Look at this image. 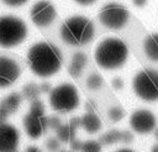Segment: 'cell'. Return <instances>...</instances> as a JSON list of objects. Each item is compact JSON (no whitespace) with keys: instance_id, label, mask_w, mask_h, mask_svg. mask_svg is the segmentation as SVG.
<instances>
[{"instance_id":"obj_1","label":"cell","mask_w":158,"mask_h":152,"mask_svg":"<svg viewBox=\"0 0 158 152\" xmlns=\"http://www.w3.org/2000/svg\"><path fill=\"white\" fill-rule=\"evenodd\" d=\"M63 56L60 49L47 41L32 44L27 52V63L32 73L41 78L54 75L62 67Z\"/></svg>"},{"instance_id":"obj_2","label":"cell","mask_w":158,"mask_h":152,"mask_svg":"<svg viewBox=\"0 0 158 152\" xmlns=\"http://www.w3.org/2000/svg\"><path fill=\"white\" fill-rule=\"evenodd\" d=\"M128 58V48L126 43L117 37H106L101 40L94 51L96 64L105 70H115L121 68Z\"/></svg>"},{"instance_id":"obj_3","label":"cell","mask_w":158,"mask_h":152,"mask_svg":"<svg viewBox=\"0 0 158 152\" xmlns=\"http://www.w3.org/2000/svg\"><path fill=\"white\" fill-rule=\"evenodd\" d=\"M59 35L64 43L73 47H81L93 41L95 36V26L86 16L74 15L64 20Z\"/></svg>"},{"instance_id":"obj_4","label":"cell","mask_w":158,"mask_h":152,"mask_svg":"<svg viewBox=\"0 0 158 152\" xmlns=\"http://www.w3.org/2000/svg\"><path fill=\"white\" fill-rule=\"evenodd\" d=\"M27 37V25L15 15L0 16V47L12 48Z\"/></svg>"},{"instance_id":"obj_5","label":"cell","mask_w":158,"mask_h":152,"mask_svg":"<svg viewBox=\"0 0 158 152\" xmlns=\"http://www.w3.org/2000/svg\"><path fill=\"white\" fill-rule=\"evenodd\" d=\"M49 106L59 114H69L74 111L80 103V95L75 85L72 83H62L49 91Z\"/></svg>"},{"instance_id":"obj_6","label":"cell","mask_w":158,"mask_h":152,"mask_svg":"<svg viewBox=\"0 0 158 152\" xmlns=\"http://www.w3.org/2000/svg\"><path fill=\"white\" fill-rule=\"evenodd\" d=\"M132 89L135 94L143 101L158 100V70L142 69L132 79Z\"/></svg>"},{"instance_id":"obj_7","label":"cell","mask_w":158,"mask_h":152,"mask_svg":"<svg viewBox=\"0 0 158 152\" xmlns=\"http://www.w3.org/2000/svg\"><path fill=\"white\" fill-rule=\"evenodd\" d=\"M98 19L104 27L117 31L126 26L130 19V12L118 2H107L100 9Z\"/></svg>"},{"instance_id":"obj_8","label":"cell","mask_w":158,"mask_h":152,"mask_svg":"<svg viewBox=\"0 0 158 152\" xmlns=\"http://www.w3.org/2000/svg\"><path fill=\"white\" fill-rule=\"evenodd\" d=\"M30 17L35 26L40 28L48 27L57 17L54 5L48 0H40L35 2L30 10Z\"/></svg>"},{"instance_id":"obj_9","label":"cell","mask_w":158,"mask_h":152,"mask_svg":"<svg viewBox=\"0 0 158 152\" xmlns=\"http://www.w3.org/2000/svg\"><path fill=\"white\" fill-rule=\"evenodd\" d=\"M130 126L135 132L139 135L151 133L157 126L156 115L147 109H138L131 114Z\"/></svg>"},{"instance_id":"obj_10","label":"cell","mask_w":158,"mask_h":152,"mask_svg":"<svg viewBox=\"0 0 158 152\" xmlns=\"http://www.w3.org/2000/svg\"><path fill=\"white\" fill-rule=\"evenodd\" d=\"M21 75V65L12 57L0 56V88L12 85Z\"/></svg>"},{"instance_id":"obj_11","label":"cell","mask_w":158,"mask_h":152,"mask_svg":"<svg viewBox=\"0 0 158 152\" xmlns=\"http://www.w3.org/2000/svg\"><path fill=\"white\" fill-rule=\"evenodd\" d=\"M22 125L26 135L32 140H37L41 136H43L48 129L47 116L44 114H36L31 111H28L23 116Z\"/></svg>"},{"instance_id":"obj_12","label":"cell","mask_w":158,"mask_h":152,"mask_svg":"<svg viewBox=\"0 0 158 152\" xmlns=\"http://www.w3.org/2000/svg\"><path fill=\"white\" fill-rule=\"evenodd\" d=\"M20 142L19 130L7 122L0 124V152H14Z\"/></svg>"},{"instance_id":"obj_13","label":"cell","mask_w":158,"mask_h":152,"mask_svg":"<svg viewBox=\"0 0 158 152\" xmlns=\"http://www.w3.org/2000/svg\"><path fill=\"white\" fill-rule=\"evenodd\" d=\"M21 103H22V95L20 93L16 91L10 93L0 101V110L9 117L10 115L15 114L19 110Z\"/></svg>"},{"instance_id":"obj_14","label":"cell","mask_w":158,"mask_h":152,"mask_svg":"<svg viewBox=\"0 0 158 152\" xmlns=\"http://www.w3.org/2000/svg\"><path fill=\"white\" fill-rule=\"evenodd\" d=\"M88 63V57L84 52L79 51L72 56L70 63L68 64V73L73 78H79Z\"/></svg>"},{"instance_id":"obj_15","label":"cell","mask_w":158,"mask_h":152,"mask_svg":"<svg viewBox=\"0 0 158 152\" xmlns=\"http://www.w3.org/2000/svg\"><path fill=\"white\" fill-rule=\"evenodd\" d=\"M80 120H81V126L80 127L88 133H91V135L96 133L102 127L101 120L95 112H88L86 111L83 116H80Z\"/></svg>"},{"instance_id":"obj_16","label":"cell","mask_w":158,"mask_h":152,"mask_svg":"<svg viewBox=\"0 0 158 152\" xmlns=\"http://www.w3.org/2000/svg\"><path fill=\"white\" fill-rule=\"evenodd\" d=\"M143 52L148 59L158 62V33H151L144 38Z\"/></svg>"},{"instance_id":"obj_17","label":"cell","mask_w":158,"mask_h":152,"mask_svg":"<svg viewBox=\"0 0 158 152\" xmlns=\"http://www.w3.org/2000/svg\"><path fill=\"white\" fill-rule=\"evenodd\" d=\"M56 137L60 141V143H70L74 138H77V129H74L69 122L62 124L56 130Z\"/></svg>"},{"instance_id":"obj_18","label":"cell","mask_w":158,"mask_h":152,"mask_svg":"<svg viewBox=\"0 0 158 152\" xmlns=\"http://www.w3.org/2000/svg\"><path fill=\"white\" fill-rule=\"evenodd\" d=\"M98 141L101 143V146H111V145L118 143V142H121V131L116 130V129L109 130V131L104 132L99 137Z\"/></svg>"},{"instance_id":"obj_19","label":"cell","mask_w":158,"mask_h":152,"mask_svg":"<svg viewBox=\"0 0 158 152\" xmlns=\"http://www.w3.org/2000/svg\"><path fill=\"white\" fill-rule=\"evenodd\" d=\"M40 88L36 83H27L26 85H23L22 88V98H25L26 100L28 101H32V100H36L38 99V95H40Z\"/></svg>"},{"instance_id":"obj_20","label":"cell","mask_w":158,"mask_h":152,"mask_svg":"<svg viewBox=\"0 0 158 152\" xmlns=\"http://www.w3.org/2000/svg\"><path fill=\"white\" fill-rule=\"evenodd\" d=\"M85 85H86L88 89L95 91V90L101 88V85H102V77L100 74H98V73H91V74L88 75L86 80H85Z\"/></svg>"},{"instance_id":"obj_21","label":"cell","mask_w":158,"mask_h":152,"mask_svg":"<svg viewBox=\"0 0 158 152\" xmlns=\"http://www.w3.org/2000/svg\"><path fill=\"white\" fill-rule=\"evenodd\" d=\"M101 151H102V146L96 140L83 141L81 148H80V152H101Z\"/></svg>"},{"instance_id":"obj_22","label":"cell","mask_w":158,"mask_h":152,"mask_svg":"<svg viewBox=\"0 0 158 152\" xmlns=\"http://www.w3.org/2000/svg\"><path fill=\"white\" fill-rule=\"evenodd\" d=\"M107 116L111 122H118L125 117V110L121 106H111L107 111Z\"/></svg>"},{"instance_id":"obj_23","label":"cell","mask_w":158,"mask_h":152,"mask_svg":"<svg viewBox=\"0 0 158 152\" xmlns=\"http://www.w3.org/2000/svg\"><path fill=\"white\" fill-rule=\"evenodd\" d=\"M28 111L36 112V114H44V104H43V101L40 100V99H36V100L30 101V109H28Z\"/></svg>"},{"instance_id":"obj_24","label":"cell","mask_w":158,"mask_h":152,"mask_svg":"<svg viewBox=\"0 0 158 152\" xmlns=\"http://www.w3.org/2000/svg\"><path fill=\"white\" fill-rule=\"evenodd\" d=\"M46 148L48 152H58L60 148V141L57 137H49L46 141Z\"/></svg>"},{"instance_id":"obj_25","label":"cell","mask_w":158,"mask_h":152,"mask_svg":"<svg viewBox=\"0 0 158 152\" xmlns=\"http://www.w3.org/2000/svg\"><path fill=\"white\" fill-rule=\"evenodd\" d=\"M62 124H63V122H62V120H60V117H59L58 115H51V116H47V126H48V129L56 131Z\"/></svg>"},{"instance_id":"obj_26","label":"cell","mask_w":158,"mask_h":152,"mask_svg":"<svg viewBox=\"0 0 158 152\" xmlns=\"http://www.w3.org/2000/svg\"><path fill=\"white\" fill-rule=\"evenodd\" d=\"M131 142H133V133L131 131H128V130L121 131V143L130 145Z\"/></svg>"},{"instance_id":"obj_27","label":"cell","mask_w":158,"mask_h":152,"mask_svg":"<svg viewBox=\"0 0 158 152\" xmlns=\"http://www.w3.org/2000/svg\"><path fill=\"white\" fill-rule=\"evenodd\" d=\"M5 5L7 6H11V7H19V6H22L25 5L28 0H1Z\"/></svg>"},{"instance_id":"obj_28","label":"cell","mask_w":158,"mask_h":152,"mask_svg":"<svg viewBox=\"0 0 158 152\" xmlns=\"http://www.w3.org/2000/svg\"><path fill=\"white\" fill-rule=\"evenodd\" d=\"M111 85L115 90H121L123 88V80L120 78V77H115L112 80H111Z\"/></svg>"},{"instance_id":"obj_29","label":"cell","mask_w":158,"mask_h":152,"mask_svg":"<svg viewBox=\"0 0 158 152\" xmlns=\"http://www.w3.org/2000/svg\"><path fill=\"white\" fill-rule=\"evenodd\" d=\"M81 143H83V141H80L79 138H74V140L69 143V145H70V148H72V152H80Z\"/></svg>"},{"instance_id":"obj_30","label":"cell","mask_w":158,"mask_h":152,"mask_svg":"<svg viewBox=\"0 0 158 152\" xmlns=\"http://www.w3.org/2000/svg\"><path fill=\"white\" fill-rule=\"evenodd\" d=\"M38 88H40V93H43V94H47V93H49V91L52 90V85H51L48 82L41 83V84L38 85Z\"/></svg>"},{"instance_id":"obj_31","label":"cell","mask_w":158,"mask_h":152,"mask_svg":"<svg viewBox=\"0 0 158 152\" xmlns=\"http://www.w3.org/2000/svg\"><path fill=\"white\" fill-rule=\"evenodd\" d=\"M69 124L74 127V129H79L80 126H81V120H80V117L79 116H73L70 120H69Z\"/></svg>"},{"instance_id":"obj_32","label":"cell","mask_w":158,"mask_h":152,"mask_svg":"<svg viewBox=\"0 0 158 152\" xmlns=\"http://www.w3.org/2000/svg\"><path fill=\"white\" fill-rule=\"evenodd\" d=\"M85 109H86V111H88V112H95L96 104H95L94 101L89 100V101H86V104H85Z\"/></svg>"},{"instance_id":"obj_33","label":"cell","mask_w":158,"mask_h":152,"mask_svg":"<svg viewBox=\"0 0 158 152\" xmlns=\"http://www.w3.org/2000/svg\"><path fill=\"white\" fill-rule=\"evenodd\" d=\"M74 1L81 6H89V5H93L96 0H74Z\"/></svg>"},{"instance_id":"obj_34","label":"cell","mask_w":158,"mask_h":152,"mask_svg":"<svg viewBox=\"0 0 158 152\" xmlns=\"http://www.w3.org/2000/svg\"><path fill=\"white\" fill-rule=\"evenodd\" d=\"M132 4L136 7H143L147 5V0H132Z\"/></svg>"},{"instance_id":"obj_35","label":"cell","mask_w":158,"mask_h":152,"mask_svg":"<svg viewBox=\"0 0 158 152\" xmlns=\"http://www.w3.org/2000/svg\"><path fill=\"white\" fill-rule=\"evenodd\" d=\"M25 152H42V150L40 148V147H37V146H27L26 148H25Z\"/></svg>"},{"instance_id":"obj_36","label":"cell","mask_w":158,"mask_h":152,"mask_svg":"<svg viewBox=\"0 0 158 152\" xmlns=\"http://www.w3.org/2000/svg\"><path fill=\"white\" fill-rule=\"evenodd\" d=\"M151 152H158V142H157L156 145H153V146H152Z\"/></svg>"},{"instance_id":"obj_37","label":"cell","mask_w":158,"mask_h":152,"mask_svg":"<svg viewBox=\"0 0 158 152\" xmlns=\"http://www.w3.org/2000/svg\"><path fill=\"white\" fill-rule=\"evenodd\" d=\"M153 135H154V137H156V140L158 141V126H156V129L153 130Z\"/></svg>"},{"instance_id":"obj_38","label":"cell","mask_w":158,"mask_h":152,"mask_svg":"<svg viewBox=\"0 0 158 152\" xmlns=\"http://www.w3.org/2000/svg\"><path fill=\"white\" fill-rule=\"evenodd\" d=\"M116 152H135V151H132L130 148H121V150H117Z\"/></svg>"},{"instance_id":"obj_39","label":"cell","mask_w":158,"mask_h":152,"mask_svg":"<svg viewBox=\"0 0 158 152\" xmlns=\"http://www.w3.org/2000/svg\"><path fill=\"white\" fill-rule=\"evenodd\" d=\"M58 152H70V151H58Z\"/></svg>"},{"instance_id":"obj_40","label":"cell","mask_w":158,"mask_h":152,"mask_svg":"<svg viewBox=\"0 0 158 152\" xmlns=\"http://www.w3.org/2000/svg\"><path fill=\"white\" fill-rule=\"evenodd\" d=\"M14 152H20V151H19V150H15V151H14Z\"/></svg>"}]
</instances>
